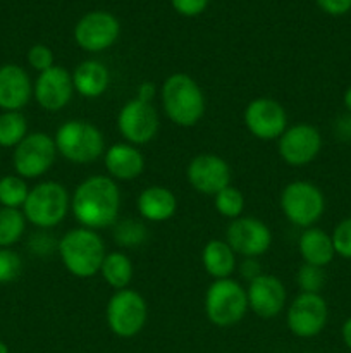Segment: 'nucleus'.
<instances>
[{
  "instance_id": "1",
  "label": "nucleus",
  "mask_w": 351,
  "mask_h": 353,
  "mask_svg": "<svg viewBox=\"0 0 351 353\" xmlns=\"http://www.w3.org/2000/svg\"><path fill=\"white\" fill-rule=\"evenodd\" d=\"M119 186L107 176H92L79 183L71 200L76 221L88 230L112 226L119 216Z\"/></svg>"
},
{
  "instance_id": "2",
  "label": "nucleus",
  "mask_w": 351,
  "mask_h": 353,
  "mask_svg": "<svg viewBox=\"0 0 351 353\" xmlns=\"http://www.w3.org/2000/svg\"><path fill=\"white\" fill-rule=\"evenodd\" d=\"M58 255L72 276L86 279L100 272L107 252L98 233L88 228H78L67 231L58 241Z\"/></svg>"
},
{
  "instance_id": "3",
  "label": "nucleus",
  "mask_w": 351,
  "mask_h": 353,
  "mask_svg": "<svg viewBox=\"0 0 351 353\" xmlns=\"http://www.w3.org/2000/svg\"><path fill=\"white\" fill-rule=\"evenodd\" d=\"M162 105L172 123L191 128L205 114V97L191 76L176 72L162 85Z\"/></svg>"
},
{
  "instance_id": "4",
  "label": "nucleus",
  "mask_w": 351,
  "mask_h": 353,
  "mask_svg": "<svg viewBox=\"0 0 351 353\" xmlns=\"http://www.w3.org/2000/svg\"><path fill=\"white\" fill-rule=\"evenodd\" d=\"M55 148L74 164H89L105 152L102 131L86 121H67L55 133Z\"/></svg>"
},
{
  "instance_id": "5",
  "label": "nucleus",
  "mask_w": 351,
  "mask_h": 353,
  "mask_svg": "<svg viewBox=\"0 0 351 353\" xmlns=\"http://www.w3.org/2000/svg\"><path fill=\"white\" fill-rule=\"evenodd\" d=\"M71 207L69 193L61 183L43 181L30 190L24 202V217L38 228H54L61 224L67 216Z\"/></svg>"
},
{
  "instance_id": "6",
  "label": "nucleus",
  "mask_w": 351,
  "mask_h": 353,
  "mask_svg": "<svg viewBox=\"0 0 351 353\" xmlns=\"http://www.w3.org/2000/svg\"><path fill=\"white\" fill-rule=\"evenodd\" d=\"M248 310L246 290L234 279H215L205 295V312L212 324L219 327L240 323Z\"/></svg>"
},
{
  "instance_id": "7",
  "label": "nucleus",
  "mask_w": 351,
  "mask_h": 353,
  "mask_svg": "<svg viewBox=\"0 0 351 353\" xmlns=\"http://www.w3.org/2000/svg\"><path fill=\"white\" fill-rule=\"evenodd\" d=\"M107 324L119 338H133L145 327L148 307L143 296L134 290H119L107 303Z\"/></svg>"
},
{
  "instance_id": "8",
  "label": "nucleus",
  "mask_w": 351,
  "mask_h": 353,
  "mask_svg": "<svg viewBox=\"0 0 351 353\" xmlns=\"http://www.w3.org/2000/svg\"><path fill=\"white\" fill-rule=\"evenodd\" d=\"M281 209L295 226L312 228L326 210V199L319 186L308 181H292L282 190Z\"/></svg>"
},
{
  "instance_id": "9",
  "label": "nucleus",
  "mask_w": 351,
  "mask_h": 353,
  "mask_svg": "<svg viewBox=\"0 0 351 353\" xmlns=\"http://www.w3.org/2000/svg\"><path fill=\"white\" fill-rule=\"evenodd\" d=\"M55 155L57 148L54 138L47 133L26 134V138L14 150V169L21 178H38L52 168Z\"/></svg>"
},
{
  "instance_id": "10",
  "label": "nucleus",
  "mask_w": 351,
  "mask_h": 353,
  "mask_svg": "<svg viewBox=\"0 0 351 353\" xmlns=\"http://www.w3.org/2000/svg\"><path fill=\"white\" fill-rule=\"evenodd\" d=\"M329 321V307L320 293H299L288 309V327L295 336L313 338Z\"/></svg>"
},
{
  "instance_id": "11",
  "label": "nucleus",
  "mask_w": 351,
  "mask_h": 353,
  "mask_svg": "<svg viewBox=\"0 0 351 353\" xmlns=\"http://www.w3.org/2000/svg\"><path fill=\"white\" fill-rule=\"evenodd\" d=\"M120 34V23L107 10H92L74 26V41L86 52H102L112 47Z\"/></svg>"
},
{
  "instance_id": "12",
  "label": "nucleus",
  "mask_w": 351,
  "mask_h": 353,
  "mask_svg": "<svg viewBox=\"0 0 351 353\" xmlns=\"http://www.w3.org/2000/svg\"><path fill=\"white\" fill-rule=\"evenodd\" d=\"M279 155L286 164L303 168L317 159L322 150V137L312 124H296L281 134L277 143Z\"/></svg>"
},
{
  "instance_id": "13",
  "label": "nucleus",
  "mask_w": 351,
  "mask_h": 353,
  "mask_svg": "<svg viewBox=\"0 0 351 353\" xmlns=\"http://www.w3.org/2000/svg\"><path fill=\"white\" fill-rule=\"evenodd\" d=\"M117 128L127 143L145 145L157 134L158 114L150 102L129 100L117 116Z\"/></svg>"
},
{
  "instance_id": "14",
  "label": "nucleus",
  "mask_w": 351,
  "mask_h": 353,
  "mask_svg": "<svg viewBox=\"0 0 351 353\" xmlns=\"http://www.w3.org/2000/svg\"><path fill=\"white\" fill-rule=\"evenodd\" d=\"M226 241L234 254L253 259L264 255L272 245V233L265 223L255 217H237L231 221Z\"/></svg>"
},
{
  "instance_id": "15",
  "label": "nucleus",
  "mask_w": 351,
  "mask_h": 353,
  "mask_svg": "<svg viewBox=\"0 0 351 353\" xmlns=\"http://www.w3.org/2000/svg\"><path fill=\"white\" fill-rule=\"evenodd\" d=\"M244 124L258 140H279L288 130V114L275 100L255 99L244 109Z\"/></svg>"
},
{
  "instance_id": "16",
  "label": "nucleus",
  "mask_w": 351,
  "mask_h": 353,
  "mask_svg": "<svg viewBox=\"0 0 351 353\" xmlns=\"http://www.w3.org/2000/svg\"><path fill=\"white\" fill-rule=\"evenodd\" d=\"M188 183L203 195L215 196L231 185V168L222 157L213 154L196 155L186 169Z\"/></svg>"
},
{
  "instance_id": "17",
  "label": "nucleus",
  "mask_w": 351,
  "mask_h": 353,
  "mask_svg": "<svg viewBox=\"0 0 351 353\" xmlns=\"http://www.w3.org/2000/svg\"><path fill=\"white\" fill-rule=\"evenodd\" d=\"M72 92V76L61 65H52L47 71L40 72L33 86V95L38 105L48 112L64 109L71 102Z\"/></svg>"
},
{
  "instance_id": "18",
  "label": "nucleus",
  "mask_w": 351,
  "mask_h": 353,
  "mask_svg": "<svg viewBox=\"0 0 351 353\" xmlns=\"http://www.w3.org/2000/svg\"><path fill=\"white\" fill-rule=\"evenodd\" d=\"M248 307L262 319H272L279 316L286 305L284 285L272 274H260L251 279L246 290Z\"/></svg>"
},
{
  "instance_id": "19",
  "label": "nucleus",
  "mask_w": 351,
  "mask_h": 353,
  "mask_svg": "<svg viewBox=\"0 0 351 353\" xmlns=\"http://www.w3.org/2000/svg\"><path fill=\"white\" fill-rule=\"evenodd\" d=\"M33 95L30 76L21 65H0V109L21 110Z\"/></svg>"
},
{
  "instance_id": "20",
  "label": "nucleus",
  "mask_w": 351,
  "mask_h": 353,
  "mask_svg": "<svg viewBox=\"0 0 351 353\" xmlns=\"http://www.w3.org/2000/svg\"><path fill=\"white\" fill-rule=\"evenodd\" d=\"M105 169L114 179L131 181L143 172V154L131 143H116L109 147L103 155Z\"/></svg>"
},
{
  "instance_id": "21",
  "label": "nucleus",
  "mask_w": 351,
  "mask_h": 353,
  "mask_svg": "<svg viewBox=\"0 0 351 353\" xmlns=\"http://www.w3.org/2000/svg\"><path fill=\"white\" fill-rule=\"evenodd\" d=\"M138 210L141 217L151 223L169 221L178 210V199L174 193L164 186H150L145 188L138 196Z\"/></svg>"
},
{
  "instance_id": "22",
  "label": "nucleus",
  "mask_w": 351,
  "mask_h": 353,
  "mask_svg": "<svg viewBox=\"0 0 351 353\" xmlns=\"http://www.w3.org/2000/svg\"><path fill=\"white\" fill-rule=\"evenodd\" d=\"M298 250L305 264L326 268L334 261L332 236L320 228H306L298 240Z\"/></svg>"
},
{
  "instance_id": "23",
  "label": "nucleus",
  "mask_w": 351,
  "mask_h": 353,
  "mask_svg": "<svg viewBox=\"0 0 351 353\" xmlns=\"http://www.w3.org/2000/svg\"><path fill=\"white\" fill-rule=\"evenodd\" d=\"M109 69L98 61H85L72 72L74 90L85 99H96L109 88Z\"/></svg>"
},
{
  "instance_id": "24",
  "label": "nucleus",
  "mask_w": 351,
  "mask_h": 353,
  "mask_svg": "<svg viewBox=\"0 0 351 353\" xmlns=\"http://www.w3.org/2000/svg\"><path fill=\"white\" fill-rule=\"evenodd\" d=\"M202 264L213 279L231 278L236 268V254L227 241L212 240L203 247Z\"/></svg>"
},
{
  "instance_id": "25",
  "label": "nucleus",
  "mask_w": 351,
  "mask_h": 353,
  "mask_svg": "<svg viewBox=\"0 0 351 353\" xmlns=\"http://www.w3.org/2000/svg\"><path fill=\"white\" fill-rule=\"evenodd\" d=\"M100 274L114 290H124L133 279V262L123 252H110L105 255L100 268Z\"/></svg>"
},
{
  "instance_id": "26",
  "label": "nucleus",
  "mask_w": 351,
  "mask_h": 353,
  "mask_svg": "<svg viewBox=\"0 0 351 353\" xmlns=\"http://www.w3.org/2000/svg\"><path fill=\"white\" fill-rule=\"evenodd\" d=\"M26 134V117L19 110H7L0 114V147H17Z\"/></svg>"
},
{
  "instance_id": "27",
  "label": "nucleus",
  "mask_w": 351,
  "mask_h": 353,
  "mask_svg": "<svg viewBox=\"0 0 351 353\" xmlns=\"http://www.w3.org/2000/svg\"><path fill=\"white\" fill-rule=\"evenodd\" d=\"M26 217L19 209H0V247L6 248L16 243L24 233Z\"/></svg>"
},
{
  "instance_id": "28",
  "label": "nucleus",
  "mask_w": 351,
  "mask_h": 353,
  "mask_svg": "<svg viewBox=\"0 0 351 353\" xmlns=\"http://www.w3.org/2000/svg\"><path fill=\"white\" fill-rule=\"evenodd\" d=\"M26 181L21 176H3L0 178V205L9 209H19L28 199Z\"/></svg>"
},
{
  "instance_id": "29",
  "label": "nucleus",
  "mask_w": 351,
  "mask_h": 353,
  "mask_svg": "<svg viewBox=\"0 0 351 353\" xmlns=\"http://www.w3.org/2000/svg\"><path fill=\"white\" fill-rule=\"evenodd\" d=\"M213 203H215V210L220 216L229 217V219H237L243 214L244 196L240 190L229 185L213 196Z\"/></svg>"
},
{
  "instance_id": "30",
  "label": "nucleus",
  "mask_w": 351,
  "mask_h": 353,
  "mask_svg": "<svg viewBox=\"0 0 351 353\" xmlns=\"http://www.w3.org/2000/svg\"><path fill=\"white\" fill-rule=\"evenodd\" d=\"M296 283L301 288V293H320V290L326 285L323 268L303 264L298 269V274H296Z\"/></svg>"
},
{
  "instance_id": "31",
  "label": "nucleus",
  "mask_w": 351,
  "mask_h": 353,
  "mask_svg": "<svg viewBox=\"0 0 351 353\" xmlns=\"http://www.w3.org/2000/svg\"><path fill=\"white\" fill-rule=\"evenodd\" d=\"M145 228L136 221H120L116 228V241L124 247H136L145 240Z\"/></svg>"
},
{
  "instance_id": "32",
  "label": "nucleus",
  "mask_w": 351,
  "mask_h": 353,
  "mask_svg": "<svg viewBox=\"0 0 351 353\" xmlns=\"http://www.w3.org/2000/svg\"><path fill=\"white\" fill-rule=\"evenodd\" d=\"M332 245L334 252L339 257L351 261V217L341 221L332 231Z\"/></svg>"
},
{
  "instance_id": "33",
  "label": "nucleus",
  "mask_w": 351,
  "mask_h": 353,
  "mask_svg": "<svg viewBox=\"0 0 351 353\" xmlns=\"http://www.w3.org/2000/svg\"><path fill=\"white\" fill-rule=\"evenodd\" d=\"M23 262L16 252L0 248V283H10L21 274Z\"/></svg>"
},
{
  "instance_id": "34",
  "label": "nucleus",
  "mask_w": 351,
  "mask_h": 353,
  "mask_svg": "<svg viewBox=\"0 0 351 353\" xmlns=\"http://www.w3.org/2000/svg\"><path fill=\"white\" fill-rule=\"evenodd\" d=\"M28 62L31 68L38 72H43L50 69L54 64V52L47 45L36 43L28 50Z\"/></svg>"
},
{
  "instance_id": "35",
  "label": "nucleus",
  "mask_w": 351,
  "mask_h": 353,
  "mask_svg": "<svg viewBox=\"0 0 351 353\" xmlns=\"http://www.w3.org/2000/svg\"><path fill=\"white\" fill-rule=\"evenodd\" d=\"M210 0H171V6L179 16L196 17L209 7Z\"/></svg>"
},
{
  "instance_id": "36",
  "label": "nucleus",
  "mask_w": 351,
  "mask_h": 353,
  "mask_svg": "<svg viewBox=\"0 0 351 353\" xmlns=\"http://www.w3.org/2000/svg\"><path fill=\"white\" fill-rule=\"evenodd\" d=\"M315 2L329 16H344L351 10V0H315Z\"/></svg>"
},
{
  "instance_id": "37",
  "label": "nucleus",
  "mask_w": 351,
  "mask_h": 353,
  "mask_svg": "<svg viewBox=\"0 0 351 353\" xmlns=\"http://www.w3.org/2000/svg\"><path fill=\"white\" fill-rule=\"evenodd\" d=\"M241 274L251 281V279H255L257 276H260V265H258L253 259H248V261H244L243 265H241Z\"/></svg>"
},
{
  "instance_id": "38",
  "label": "nucleus",
  "mask_w": 351,
  "mask_h": 353,
  "mask_svg": "<svg viewBox=\"0 0 351 353\" xmlns=\"http://www.w3.org/2000/svg\"><path fill=\"white\" fill-rule=\"evenodd\" d=\"M155 97V85L150 81H145L138 86V100H143V102H151V99Z\"/></svg>"
},
{
  "instance_id": "39",
  "label": "nucleus",
  "mask_w": 351,
  "mask_h": 353,
  "mask_svg": "<svg viewBox=\"0 0 351 353\" xmlns=\"http://www.w3.org/2000/svg\"><path fill=\"white\" fill-rule=\"evenodd\" d=\"M341 336H343L344 345L351 350V317H348V319L344 321L343 327H341Z\"/></svg>"
},
{
  "instance_id": "40",
  "label": "nucleus",
  "mask_w": 351,
  "mask_h": 353,
  "mask_svg": "<svg viewBox=\"0 0 351 353\" xmlns=\"http://www.w3.org/2000/svg\"><path fill=\"white\" fill-rule=\"evenodd\" d=\"M343 102H344V107H346L348 112L351 114V86H350V88L346 90V92H344V95H343Z\"/></svg>"
},
{
  "instance_id": "41",
  "label": "nucleus",
  "mask_w": 351,
  "mask_h": 353,
  "mask_svg": "<svg viewBox=\"0 0 351 353\" xmlns=\"http://www.w3.org/2000/svg\"><path fill=\"white\" fill-rule=\"evenodd\" d=\"M0 353H9V347L3 341H0Z\"/></svg>"
}]
</instances>
